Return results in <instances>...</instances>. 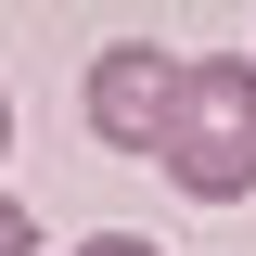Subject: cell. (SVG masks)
Returning <instances> with one entry per match:
<instances>
[{
  "label": "cell",
  "instance_id": "cell-1",
  "mask_svg": "<svg viewBox=\"0 0 256 256\" xmlns=\"http://www.w3.org/2000/svg\"><path fill=\"white\" fill-rule=\"evenodd\" d=\"M154 166L192 205H244L256 192V64L244 52H192L180 64V102L154 128Z\"/></svg>",
  "mask_w": 256,
  "mask_h": 256
},
{
  "label": "cell",
  "instance_id": "cell-2",
  "mask_svg": "<svg viewBox=\"0 0 256 256\" xmlns=\"http://www.w3.org/2000/svg\"><path fill=\"white\" fill-rule=\"evenodd\" d=\"M180 64L166 38H116V52H90V77H77V102H90V141H116V154H154L166 102H180Z\"/></svg>",
  "mask_w": 256,
  "mask_h": 256
},
{
  "label": "cell",
  "instance_id": "cell-3",
  "mask_svg": "<svg viewBox=\"0 0 256 256\" xmlns=\"http://www.w3.org/2000/svg\"><path fill=\"white\" fill-rule=\"evenodd\" d=\"M0 256H38V218L13 205V192H0Z\"/></svg>",
  "mask_w": 256,
  "mask_h": 256
},
{
  "label": "cell",
  "instance_id": "cell-4",
  "mask_svg": "<svg viewBox=\"0 0 256 256\" xmlns=\"http://www.w3.org/2000/svg\"><path fill=\"white\" fill-rule=\"evenodd\" d=\"M77 256H166V244H154V230H90Z\"/></svg>",
  "mask_w": 256,
  "mask_h": 256
},
{
  "label": "cell",
  "instance_id": "cell-5",
  "mask_svg": "<svg viewBox=\"0 0 256 256\" xmlns=\"http://www.w3.org/2000/svg\"><path fill=\"white\" fill-rule=\"evenodd\" d=\"M0 154H13V90H0Z\"/></svg>",
  "mask_w": 256,
  "mask_h": 256
}]
</instances>
